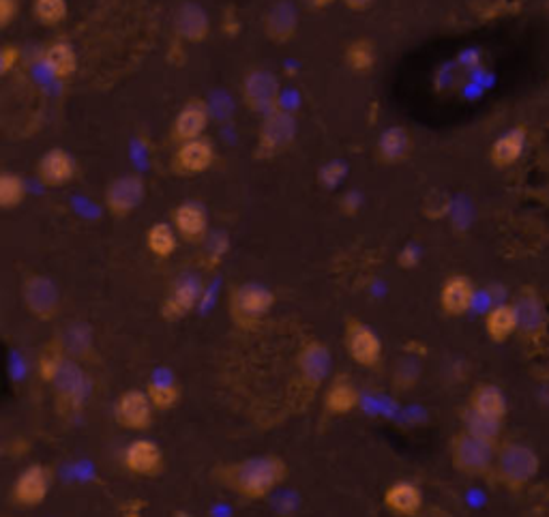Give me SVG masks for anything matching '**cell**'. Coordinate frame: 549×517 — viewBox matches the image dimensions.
<instances>
[{
  "mask_svg": "<svg viewBox=\"0 0 549 517\" xmlns=\"http://www.w3.org/2000/svg\"><path fill=\"white\" fill-rule=\"evenodd\" d=\"M22 52L18 46H13V43H7V46L0 50V76L7 78L9 73L20 65Z\"/></svg>",
  "mask_w": 549,
  "mask_h": 517,
  "instance_id": "cell-42",
  "label": "cell"
},
{
  "mask_svg": "<svg viewBox=\"0 0 549 517\" xmlns=\"http://www.w3.org/2000/svg\"><path fill=\"white\" fill-rule=\"evenodd\" d=\"M174 33L181 41L198 46V43L206 41L211 35L209 13H206L204 7L198 3H183L176 9Z\"/></svg>",
  "mask_w": 549,
  "mask_h": 517,
  "instance_id": "cell-19",
  "label": "cell"
},
{
  "mask_svg": "<svg viewBox=\"0 0 549 517\" xmlns=\"http://www.w3.org/2000/svg\"><path fill=\"white\" fill-rule=\"evenodd\" d=\"M20 16V0H0V28H9Z\"/></svg>",
  "mask_w": 549,
  "mask_h": 517,
  "instance_id": "cell-43",
  "label": "cell"
},
{
  "mask_svg": "<svg viewBox=\"0 0 549 517\" xmlns=\"http://www.w3.org/2000/svg\"><path fill=\"white\" fill-rule=\"evenodd\" d=\"M307 3L311 5V9H326V7H331L335 0H307Z\"/></svg>",
  "mask_w": 549,
  "mask_h": 517,
  "instance_id": "cell-48",
  "label": "cell"
},
{
  "mask_svg": "<svg viewBox=\"0 0 549 517\" xmlns=\"http://www.w3.org/2000/svg\"><path fill=\"white\" fill-rule=\"evenodd\" d=\"M146 198V183L138 174H125L114 179L106 189V209L112 217L125 219L136 213Z\"/></svg>",
  "mask_w": 549,
  "mask_h": 517,
  "instance_id": "cell-12",
  "label": "cell"
},
{
  "mask_svg": "<svg viewBox=\"0 0 549 517\" xmlns=\"http://www.w3.org/2000/svg\"><path fill=\"white\" fill-rule=\"evenodd\" d=\"M296 134H299V123L292 112L277 108L264 114L256 138V159H273L286 153L294 144Z\"/></svg>",
  "mask_w": 549,
  "mask_h": 517,
  "instance_id": "cell-2",
  "label": "cell"
},
{
  "mask_svg": "<svg viewBox=\"0 0 549 517\" xmlns=\"http://www.w3.org/2000/svg\"><path fill=\"white\" fill-rule=\"evenodd\" d=\"M494 442L483 440L470 432H459L451 442L453 466L470 477L485 475L494 464Z\"/></svg>",
  "mask_w": 549,
  "mask_h": 517,
  "instance_id": "cell-5",
  "label": "cell"
},
{
  "mask_svg": "<svg viewBox=\"0 0 549 517\" xmlns=\"http://www.w3.org/2000/svg\"><path fill=\"white\" fill-rule=\"evenodd\" d=\"M344 61H346L348 69L354 71V73H359V76H365V73L374 71L376 61H378L374 41H369L365 37L352 39L346 46V50H344Z\"/></svg>",
  "mask_w": 549,
  "mask_h": 517,
  "instance_id": "cell-32",
  "label": "cell"
},
{
  "mask_svg": "<svg viewBox=\"0 0 549 517\" xmlns=\"http://www.w3.org/2000/svg\"><path fill=\"white\" fill-rule=\"evenodd\" d=\"M344 346L350 359L365 369H378L384 361L380 335L359 318H348L344 324Z\"/></svg>",
  "mask_w": 549,
  "mask_h": 517,
  "instance_id": "cell-6",
  "label": "cell"
},
{
  "mask_svg": "<svg viewBox=\"0 0 549 517\" xmlns=\"http://www.w3.org/2000/svg\"><path fill=\"white\" fill-rule=\"evenodd\" d=\"M219 481L228 490L247 500H262L271 496L288 479V464L279 455H256L243 462L228 464L217 470Z\"/></svg>",
  "mask_w": 549,
  "mask_h": 517,
  "instance_id": "cell-1",
  "label": "cell"
},
{
  "mask_svg": "<svg viewBox=\"0 0 549 517\" xmlns=\"http://www.w3.org/2000/svg\"><path fill=\"white\" fill-rule=\"evenodd\" d=\"M275 301L277 299L271 288L256 282H247L230 292V316L239 327L251 329L262 318L271 314Z\"/></svg>",
  "mask_w": 549,
  "mask_h": 517,
  "instance_id": "cell-4",
  "label": "cell"
},
{
  "mask_svg": "<svg viewBox=\"0 0 549 517\" xmlns=\"http://www.w3.org/2000/svg\"><path fill=\"white\" fill-rule=\"evenodd\" d=\"M419 517H449V515L442 513V511H432V513H421Z\"/></svg>",
  "mask_w": 549,
  "mask_h": 517,
  "instance_id": "cell-49",
  "label": "cell"
},
{
  "mask_svg": "<svg viewBox=\"0 0 549 517\" xmlns=\"http://www.w3.org/2000/svg\"><path fill=\"white\" fill-rule=\"evenodd\" d=\"M58 342L69 359L84 361L93 354V329L84 322H71L58 335Z\"/></svg>",
  "mask_w": 549,
  "mask_h": 517,
  "instance_id": "cell-30",
  "label": "cell"
},
{
  "mask_svg": "<svg viewBox=\"0 0 549 517\" xmlns=\"http://www.w3.org/2000/svg\"><path fill=\"white\" fill-rule=\"evenodd\" d=\"M361 404V393L348 374H339L324 391V412L329 417H346Z\"/></svg>",
  "mask_w": 549,
  "mask_h": 517,
  "instance_id": "cell-21",
  "label": "cell"
},
{
  "mask_svg": "<svg viewBox=\"0 0 549 517\" xmlns=\"http://www.w3.org/2000/svg\"><path fill=\"white\" fill-rule=\"evenodd\" d=\"M211 123V114L206 103L198 97L189 99L185 106L178 110L174 123L170 127V138L174 144H183L189 140L204 138V131Z\"/></svg>",
  "mask_w": 549,
  "mask_h": 517,
  "instance_id": "cell-17",
  "label": "cell"
},
{
  "mask_svg": "<svg viewBox=\"0 0 549 517\" xmlns=\"http://www.w3.org/2000/svg\"><path fill=\"white\" fill-rule=\"evenodd\" d=\"M281 82L271 69L256 67L247 71L241 80V99L247 110L256 114H269L279 108Z\"/></svg>",
  "mask_w": 549,
  "mask_h": 517,
  "instance_id": "cell-8",
  "label": "cell"
},
{
  "mask_svg": "<svg viewBox=\"0 0 549 517\" xmlns=\"http://www.w3.org/2000/svg\"><path fill=\"white\" fill-rule=\"evenodd\" d=\"M172 226L187 243H202L209 236V213L196 200H185L172 211Z\"/></svg>",
  "mask_w": 549,
  "mask_h": 517,
  "instance_id": "cell-18",
  "label": "cell"
},
{
  "mask_svg": "<svg viewBox=\"0 0 549 517\" xmlns=\"http://www.w3.org/2000/svg\"><path fill=\"white\" fill-rule=\"evenodd\" d=\"M146 247L155 258H161V260L170 258L178 247V234L174 226L166 224V221L153 224L146 232Z\"/></svg>",
  "mask_w": 549,
  "mask_h": 517,
  "instance_id": "cell-33",
  "label": "cell"
},
{
  "mask_svg": "<svg viewBox=\"0 0 549 517\" xmlns=\"http://www.w3.org/2000/svg\"><path fill=\"white\" fill-rule=\"evenodd\" d=\"M67 359H69V357H67L65 350H63V344L58 342V337H54L52 342H50L46 348H43L41 354H39V361H37L39 378H41L43 382H50V384H52L54 378H56V374L61 372V367H63V363H65Z\"/></svg>",
  "mask_w": 549,
  "mask_h": 517,
  "instance_id": "cell-34",
  "label": "cell"
},
{
  "mask_svg": "<svg viewBox=\"0 0 549 517\" xmlns=\"http://www.w3.org/2000/svg\"><path fill=\"white\" fill-rule=\"evenodd\" d=\"M419 260H421V254L414 245H406L402 249V254H399V258H397L399 267H402V269H414L419 264Z\"/></svg>",
  "mask_w": 549,
  "mask_h": 517,
  "instance_id": "cell-44",
  "label": "cell"
},
{
  "mask_svg": "<svg viewBox=\"0 0 549 517\" xmlns=\"http://www.w3.org/2000/svg\"><path fill=\"white\" fill-rule=\"evenodd\" d=\"M123 517H142V502H133V505H129Z\"/></svg>",
  "mask_w": 549,
  "mask_h": 517,
  "instance_id": "cell-47",
  "label": "cell"
},
{
  "mask_svg": "<svg viewBox=\"0 0 549 517\" xmlns=\"http://www.w3.org/2000/svg\"><path fill=\"white\" fill-rule=\"evenodd\" d=\"M67 0H33V16L39 24L54 28L67 20Z\"/></svg>",
  "mask_w": 549,
  "mask_h": 517,
  "instance_id": "cell-37",
  "label": "cell"
},
{
  "mask_svg": "<svg viewBox=\"0 0 549 517\" xmlns=\"http://www.w3.org/2000/svg\"><path fill=\"white\" fill-rule=\"evenodd\" d=\"M412 151V140L404 125H391L380 134L376 142V157L384 166H397L408 159Z\"/></svg>",
  "mask_w": 549,
  "mask_h": 517,
  "instance_id": "cell-25",
  "label": "cell"
},
{
  "mask_svg": "<svg viewBox=\"0 0 549 517\" xmlns=\"http://www.w3.org/2000/svg\"><path fill=\"white\" fill-rule=\"evenodd\" d=\"M517 329H519V318H517L515 305H496L494 309H489V314L485 316L487 337L496 344L507 342Z\"/></svg>",
  "mask_w": 549,
  "mask_h": 517,
  "instance_id": "cell-31",
  "label": "cell"
},
{
  "mask_svg": "<svg viewBox=\"0 0 549 517\" xmlns=\"http://www.w3.org/2000/svg\"><path fill=\"white\" fill-rule=\"evenodd\" d=\"M524 146H526V129L515 127L492 144V149H489V159H492V164L496 168H509L517 164L519 157H522Z\"/></svg>",
  "mask_w": 549,
  "mask_h": 517,
  "instance_id": "cell-28",
  "label": "cell"
},
{
  "mask_svg": "<svg viewBox=\"0 0 549 517\" xmlns=\"http://www.w3.org/2000/svg\"><path fill=\"white\" fill-rule=\"evenodd\" d=\"M78 174V164L65 149H50L39 159L37 179L46 187H65Z\"/></svg>",
  "mask_w": 549,
  "mask_h": 517,
  "instance_id": "cell-20",
  "label": "cell"
},
{
  "mask_svg": "<svg viewBox=\"0 0 549 517\" xmlns=\"http://www.w3.org/2000/svg\"><path fill=\"white\" fill-rule=\"evenodd\" d=\"M215 157V144L209 138L189 140L176 144V151L170 159V170L176 176H200L213 168Z\"/></svg>",
  "mask_w": 549,
  "mask_h": 517,
  "instance_id": "cell-13",
  "label": "cell"
},
{
  "mask_svg": "<svg viewBox=\"0 0 549 517\" xmlns=\"http://www.w3.org/2000/svg\"><path fill=\"white\" fill-rule=\"evenodd\" d=\"M346 176V164L344 161H329V164H324L320 168V174H318V179L324 187H329V189H335L341 179H344Z\"/></svg>",
  "mask_w": 549,
  "mask_h": 517,
  "instance_id": "cell-41",
  "label": "cell"
},
{
  "mask_svg": "<svg viewBox=\"0 0 549 517\" xmlns=\"http://www.w3.org/2000/svg\"><path fill=\"white\" fill-rule=\"evenodd\" d=\"M26 198V183L20 174L5 170L0 174V206L5 211L18 209Z\"/></svg>",
  "mask_w": 549,
  "mask_h": 517,
  "instance_id": "cell-35",
  "label": "cell"
},
{
  "mask_svg": "<svg viewBox=\"0 0 549 517\" xmlns=\"http://www.w3.org/2000/svg\"><path fill=\"white\" fill-rule=\"evenodd\" d=\"M468 408L479 412L483 417L502 421L507 417V397H504V393L498 387H494V384H479V387L470 393Z\"/></svg>",
  "mask_w": 549,
  "mask_h": 517,
  "instance_id": "cell-29",
  "label": "cell"
},
{
  "mask_svg": "<svg viewBox=\"0 0 549 517\" xmlns=\"http://www.w3.org/2000/svg\"><path fill=\"white\" fill-rule=\"evenodd\" d=\"M22 297L31 316L41 322H50L61 314V292L46 275H28L22 286Z\"/></svg>",
  "mask_w": 549,
  "mask_h": 517,
  "instance_id": "cell-10",
  "label": "cell"
},
{
  "mask_svg": "<svg viewBox=\"0 0 549 517\" xmlns=\"http://www.w3.org/2000/svg\"><path fill=\"white\" fill-rule=\"evenodd\" d=\"M374 3H376V0H344V5H346L350 11H356V13L367 11Z\"/></svg>",
  "mask_w": 549,
  "mask_h": 517,
  "instance_id": "cell-46",
  "label": "cell"
},
{
  "mask_svg": "<svg viewBox=\"0 0 549 517\" xmlns=\"http://www.w3.org/2000/svg\"><path fill=\"white\" fill-rule=\"evenodd\" d=\"M41 61L56 80H71L78 71V54L67 41H52L43 50Z\"/></svg>",
  "mask_w": 549,
  "mask_h": 517,
  "instance_id": "cell-26",
  "label": "cell"
},
{
  "mask_svg": "<svg viewBox=\"0 0 549 517\" xmlns=\"http://www.w3.org/2000/svg\"><path fill=\"white\" fill-rule=\"evenodd\" d=\"M202 292L204 286L198 275L176 277L174 284L170 286L168 297L161 303V316L168 322L183 320L198 307V303L202 301Z\"/></svg>",
  "mask_w": 549,
  "mask_h": 517,
  "instance_id": "cell-14",
  "label": "cell"
},
{
  "mask_svg": "<svg viewBox=\"0 0 549 517\" xmlns=\"http://www.w3.org/2000/svg\"><path fill=\"white\" fill-rule=\"evenodd\" d=\"M421 376V365L414 357H406L397 363L395 372H393V387L397 391H408L414 384L419 382Z\"/></svg>",
  "mask_w": 549,
  "mask_h": 517,
  "instance_id": "cell-40",
  "label": "cell"
},
{
  "mask_svg": "<svg viewBox=\"0 0 549 517\" xmlns=\"http://www.w3.org/2000/svg\"><path fill=\"white\" fill-rule=\"evenodd\" d=\"M52 487V470L43 464L26 466L11 485V500L20 509H35L46 502Z\"/></svg>",
  "mask_w": 549,
  "mask_h": 517,
  "instance_id": "cell-11",
  "label": "cell"
},
{
  "mask_svg": "<svg viewBox=\"0 0 549 517\" xmlns=\"http://www.w3.org/2000/svg\"><path fill=\"white\" fill-rule=\"evenodd\" d=\"M515 309L519 318V329H522L528 337H537L543 333V324H545L543 303L537 292L532 288H524L515 301Z\"/></svg>",
  "mask_w": 549,
  "mask_h": 517,
  "instance_id": "cell-27",
  "label": "cell"
},
{
  "mask_svg": "<svg viewBox=\"0 0 549 517\" xmlns=\"http://www.w3.org/2000/svg\"><path fill=\"white\" fill-rule=\"evenodd\" d=\"M472 303H474V284L470 277L451 275L444 279V284L440 288V307L444 314L451 318H459L470 312Z\"/></svg>",
  "mask_w": 549,
  "mask_h": 517,
  "instance_id": "cell-24",
  "label": "cell"
},
{
  "mask_svg": "<svg viewBox=\"0 0 549 517\" xmlns=\"http://www.w3.org/2000/svg\"><path fill=\"white\" fill-rule=\"evenodd\" d=\"M146 393L151 397L155 410H161V412L170 410L181 402V389H178V384L172 380H155L148 384Z\"/></svg>",
  "mask_w": 549,
  "mask_h": 517,
  "instance_id": "cell-38",
  "label": "cell"
},
{
  "mask_svg": "<svg viewBox=\"0 0 549 517\" xmlns=\"http://www.w3.org/2000/svg\"><path fill=\"white\" fill-rule=\"evenodd\" d=\"M52 389L56 395L58 412L65 417L78 415L88 395V376L82 369L80 361L67 359L61 367V372L56 374Z\"/></svg>",
  "mask_w": 549,
  "mask_h": 517,
  "instance_id": "cell-7",
  "label": "cell"
},
{
  "mask_svg": "<svg viewBox=\"0 0 549 517\" xmlns=\"http://www.w3.org/2000/svg\"><path fill=\"white\" fill-rule=\"evenodd\" d=\"M361 204H363V198H361V194H356V191H348V194L344 196V198H341V211H344L346 215H356V213H359V209H361Z\"/></svg>",
  "mask_w": 549,
  "mask_h": 517,
  "instance_id": "cell-45",
  "label": "cell"
},
{
  "mask_svg": "<svg viewBox=\"0 0 549 517\" xmlns=\"http://www.w3.org/2000/svg\"><path fill=\"white\" fill-rule=\"evenodd\" d=\"M539 472V457L530 447L511 442L498 453V477L511 490H519L530 483Z\"/></svg>",
  "mask_w": 549,
  "mask_h": 517,
  "instance_id": "cell-9",
  "label": "cell"
},
{
  "mask_svg": "<svg viewBox=\"0 0 549 517\" xmlns=\"http://www.w3.org/2000/svg\"><path fill=\"white\" fill-rule=\"evenodd\" d=\"M155 406L146 391L129 389L118 395L114 404V419L129 432H146L153 425Z\"/></svg>",
  "mask_w": 549,
  "mask_h": 517,
  "instance_id": "cell-15",
  "label": "cell"
},
{
  "mask_svg": "<svg viewBox=\"0 0 549 517\" xmlns=\"http://www.w3.org/2000/svg\"><path fill=\"white\" fill-rule=\"evenodd\" d=\"M228 249H230V241H228V234H213L206 239V247H204V256H202V264L209 271H215L219 269V264L224 262V258L228 256Z\"/></svg>",
  "mask_w": 549,
  "mask_h": 517,
  "instance_id": "cell-39",
  "label": "cell"
},
{
  "mask_svg": "<svg viewBox=\"0 0 549 517\" xmlns=\"http://www.w3.org/2000/svg\"><path fill=\"white\" fill-rule=\"evenodd\" d=\"M123 466L131 475L153 479L159 477L163 468H166V460H163V451L157 442L148 438H136L123 451Z\"/></svg>",
  "mask_w": 549,
  "mask_h": 517,
  "instance_id": "cell-16",
  "label": "cell"
},
{
  "mask_svg": "<svg viewBox=\"0 0 549 517\" xmlns=\"http://www.w3.org/2000/svg\"><path fill=\"white\" fill-rule=\"evenodd\" d=\"M462 421H464V430L479 436L483 440H489V442H496V438L500 436V427H502V421H496V419H489V417H483L479 415V412H474L472 408H466L462 412Z\"/></svg>",
  "mask_w": 549,
  "mask_h": 517,
  "instance_id": "cell-36",
  "label": "cell"
},
{
  "mask_svg": "<svg viewBox=\"0 0 549 517\" xmlns=\"http://www.w3.org/2000/svg\"><path fill=\"white\" fill-rule=\"evenodd\" d=\"M299 31V11L290 0H279L264 16V33L273 43H288Z\"/></svg>",
  "mask_w": 549,
  "mask_h": 517,
  "instance_id": "cell-22",
  "label": "cell"
},
{
  "mask_svg": "<svg viewBox=\"0 0 549 517\" xmlns=\"http://www.w3.org/2000/svg\"><path fill=\"white\" fill-rule=\"evenodd\" d=\"M299 378H296L294 395L296 400L307 404L314 400L316 391L322 387V382L329 374L331 367V352L318 339H309L299 352Z\"/></svg>",
  "mask_w": 549,
  "mask_h": 517,
  "instance_id": "cell-3",
  "label": "cell"
},
{
  "mask_svg": "<svg viewBox=\"0 0 549 517\" xmlns=\"http://www.w3.org/2000/svg\"><path fill=\"white\" fill-rule=\"evenodd\" d=\"M384 507L397 517H419L425 507L421 487L412 481H395L384 492Z\"/></svg>",
  "mask_w": 549,
  "mask_h": 517,
  "instance_id": "cell-23",
  "label": "cell"
}]
</instances>
